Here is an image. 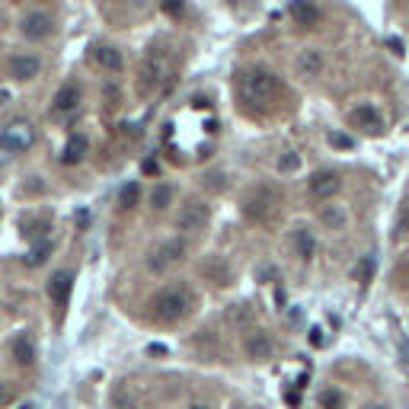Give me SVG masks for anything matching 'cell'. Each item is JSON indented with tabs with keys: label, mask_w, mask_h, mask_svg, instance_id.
Masks as SVG:
<instances>
[{
	"label": "cell",
	"mask_w": 409,
	"mask_h": 409,
	"mask_svg": "<svg viewBox=\"0 0 409 409\" xmlns=\"http://www.w3.org/2000/svg\"><path fill=\"white\" fill-rule=\"evenodd\" d=\"M192 307H195V297H192L186 288H167L151 301V313H154V320H160V323H176V320L189 317Z\"/></svg>",
	"instance_id": "cell-1"
},
{
	"label": "cell",
	"mask_w": 409,
	"mask_h": 409,
	"mask_svg": "<svg viewBox=\"0 0 409 409\" xmlns=\"http://www.w3.org/2000/svg\"><path fill=\"white\" fill-rule=\"evenodd\" d=\"M240 90L250 103H269V99L275 96V90H278V80H275L272 70L256 68V70H246V74H243Z\"/></svg>",
	"instance_id": "cell-2"
},
{
	"label": "cell",
	"mask_w": 409,
	"mask_h": 409,
	"mask_svg": "<svg viewBox=\"0 0 409 409\" xmlns=\"http://www.w3.org/2000/svg\"><path fill=\"white\" fill-rule=\"evenodd\" d=\"M167 77V52L163 48H151L141 61V74H137V90L154 93L160 87V80Z\"/></svg>",
	"instance_id": "cell-3"
},
{
	"label": "cell",
	"mask_w": 409,
	"mask_h": 409,
	"mask_svg": "<svg viewBox=\"0 0 409 409\" xmlns=\"http://www.w3.org/2000/svg\"><path fill=\"white\" fill-rule=\"evenodd\" d=\"M186 240L182 237H170V240H163V243H157L151 253H147V269L151 272H167L170 265H176L182 256H186Z\"/></svg>",
	"instance_id": "cell-4"
},
{
	"label": "cell",
	"mask_w": 409,
	"mask_h": 409,
	"mask_svg": "<svg viewBox=\"0 0 409 409\" xmlns=\"http://www.w3.org/2000/svg\"><path fill=\"white\" fill-rule=\"evenodd\" d=\"M32 144H36V128L29 121H13V125L0 131V147H7L10 154H23Z\"/></svg>",
	"instance_id": "cell-5"
},
{
	"label": "cell",
	"mask_w": 409,
	"mask_h": 409,
	"mask_svg": "<svg viewBox=\"0 0 409 409\" xmlns=\"http://www.w3.org/2000/svg\"><path fill=\"white\" fill-rule=\"evenodd\" d=\"M311 195L317 198V202H329L333 195H339L342 189V176L336 173V170H317V173L311 176Z\"/></svg>",
	"instance_id": "cell-6"
},
{
	"label": "cell",
	"mask_w": 409,
	"mask_h": 409,
	"mask_svg": "<svg viewBox=\"0 0 409 409\" xmlns=\"http://www.w3.org/2000/svg\"><path fill=\"white\" fill-rule=\"evenodd\" d=\"M208 221H211L208 204L204 202H186L179 218H176V224H179V230H204L208 228Z\"/></svg>",
	"instance_id": "cell-7"
},
{
	"label": "cell",
	"mask_w": 409,
	"mask_h": 409,
	"mask_svg": "<svg viewBox=\"0 0 409 409\" xmlns=\"http://www.w3.org/2000/svg\"><path fill=\"white\" fill-rule=\"evenodd\" d=\"M349 121L352 125H355L358 131H364V135H384V119H380V112L374 106H368V103H364V106H355L352 109V115H349Z\"/></svg>",
	"instance_id": "cell-8"
},
{
	"label": "cell",
	"mask_w": 409,
	"mask_h": 409,
	"mask_svg": "<svg viewBox=\"0 0 409 409\" xmlns=\"http://www.w3.org/2000/svg\"><path fill=\"white\" fill-rule=\"evenodd\" d=\"M20 29H23L26 38H32V42H38V38H48L54 32V23L52 16L42 13V10H32V13H26L23 20H20Z\"/></svg>",
	"instance_id": "cell-9"
},
{
	"label": "cell",
	"mask_w": 409,
	"mask_h": 409,
	"mask_svg": "<svg viewBox=\"0 0 409 409\" xmlns=\"http://www.w3.org/2000/svg\"><path fill=\"white\" fill-rule=\"evenodd\" d=\"M243 352H246V358L250 362H269L275 352L272 339H269V333H262V329H253L246 339H243Z\"/></svg>",
	"instance_id": "cell-10"
},
{
	"label": "cell",
	"mask_w": 409,
	"mask_h": 409,
	"mask_svg": "<svg viewBox=\"0 0 409 409\" xmlns=\"http://www.w3.org/2000/svg\"><path fill=\"white\" fill-rule=\"evenodd\" d=\"M42 70V61L36 58V54H13L10 58V74L16 77V80H32V77Z\"/></svg>",
	"instance_id": "cell-11"
},
{
	"label": "cell",
	"mask_w": 409,
	"mask_h": 409,
	"mask_svg": "<svg viewBox=\"0 0 409 409\" xmlns=\"http://www.w3.org/2000/svg\"><path fill=\"white\" fill-rule=\"evenodd\" d=\"M80 103H84V90H80V87L77 84H64L61 87L58 93H54V112H74L77 106H80Z\"/></svg>",
	"instance_id": "cell-12"
},
{
	"label": "cell",
	"mask_w": 409,
	"mask_h": 409,
	"mask_svg": "<svg viewBox=\"0 0 409 409\" xmlns=\"http://www.w3.org/2000/svg\"><path fill=\"white\" fill-rule=\"evenodd\" d=\"M320 224H323L326 230H345V224H349L345 204H333V202L320 204Z\"/></svg>",
	"instance_id": "cell-13"
},
{
	"label": "cell",
	"mask_w": 409,
	"mask_h": 409,
	"mask_svg": "<svg viewBox=\"0 0 409 409\" xmlns=\"http://www.w3.org/2000/svg\"><path fill=\"white\" fill-rule=\"evenodd\" d=\"M70 285H74V275L70 272H54L52 281H48V295H52V301L58 304V307H64L70 297Z\"/></svg>",
	"instance_id": "cell-14"
},
{
	"label": "cell",
	"mask_w": 409,
	"mask_h": 409,
	"mask_svg": "<svg viewBox=\"0 0 409 409\" xmlns=\"http://www.w3.org/2000/svg\"><path fill=\"white\" fill-rule=\"evenodd\" d=\"M288 13H291V20H295L297 26H317L320 23V7H317V3H307V0L291 3Z\"/></svg>",
	"instance_id": "cell-15"
},
{
	"label": "cell",
	"mask_w": 409,
	"mask_h": 409,
	"mask_svg": "<svg viewBox=\"0 0 409 409\" xmlns=\"http://www.w3.org/2000/svg\"><path fill=\"white\" fill-rule=\"evenodd\" d=\"M87 151H90V144H87L84 135H74L64 144V151H61V163H68V167H74V163H80V160L87 157Z\"/></svg>",
	"instance_id": "cell-16"
},
{
	"label": "cell",
	"mask_w": 409,
	"mask_h": 409,
	"mask_svg": "<svg viewBox=\"0 0 409 409\" xmlns=\"http://www.w3.org/2000/svg\"><path fill=\"white\" fill-rule=\"evenodd\" d=\"M269 198H272L269 189H256L250 198H246V204H243V214H246V218H262V214H269V208H272Z\"/></svg>",
	"instance_id": "cell-17"
},
{
	"label": "cell",
	"mask_w": 409,
	"mask_h": 409,
	"mask_svg": "<svg viewBox=\"0 0 409 409\" xmlns=\"http://www.w3.org/2000/svg\"><path fill=\"white\" fill-rule=\"evenodd\" d=\"M295 253L304 259V262H311V259L317 256V240H313V234L307 228L295 230Z\"/></svg>",
	"instance_id": "cell-18"
},
{
	"label": "cell",
	"mask_w": 409,
	"mask_h": 409,
	"mask_svg": "<svg viewBox=\"0 0 409 409\" xmlns=\"http://www.w3.org/2000/svg\"><path fill=\"white\" fill-rule=\"evenodd\" d=\"M93 58H96L99 68H106V70H121V68H125L121 52H119V48H112V45H99L96 52H93Z\"/></svg>",
	"instance_id": "cell-19"
},
{
	"label": "cell",
	"mask_w": 409,
	"mask_h": 409,
	"mask_svg": "<svg viewBox=\"0 0 409 409\" xmlns=\"http://www.w3.org/2000/svg\"><path fill=\"white\" fill-rule=\"evenodd\" d=\"M297 68H301L304 77H317L320 70H323V54H320L317 48H304V52L297 54Z\"/></svg>",
	"instance_id": "cell-20"
},
{
	"label": "cell",
	"mask_w": 409,
	"mask_h": 409,
	"mask_svg": "<svg viewBox=\"0 0 409 409\" xmlns=\"http://www.w3.org/2000/svg\"><path fill=\"white\" fill-rule=\"evenodd\" d=\"M13 358L23 368H29L32 362H36V349H32V342H29V336H20V339L13 342Z\"/></svg>",
	"instance_id": "cell-21"
},
{
	"label": "cell",
	"mask_w": 409,
	"mask_h": 409,
	"mask_svg": "<svg viewBox=\"0 0 409 409\" xmlns=\"http://www.w3.org/2000/svg\"><path fill=\"white\" fill-rule=\"evenodd\" d=\"M320 409H345V396L336 387H326V390H320Z\"/></svg>",
	"instance_id": "cell-22"
},
{
	"label": "cell",
	"mask_w": 409,
	"mask_h": 409,
	"mask_svg": "<svg viewBox=\"0 0 409 409\" xmlns=\"http://www.w3.org/2000/svg\"><path fill=\"white\" fill-rule=\"evenodd\" d=\"M137 202H141V186H137V182H125L119 192V204L121 208H135Z\"/></svg>",
	"instance_id": "cell-23"
},
{
	"label": "cell",
	"mask_w": 409,
	"mask_h": 409,
	"mask_svg": "<svg viewBox=\"0 0 409 409\" xmlns=\"http://www.w3.org/2000/svg\"><path fill=\"white\" fill-rule=\"evenodd\" d=\"M374 269H378V265H374V256H362L358 259V265H355V281H371V275H374Z\"/></svg>",
	"instance_id": "cell-24"
},
{
	"label": "cell",
	"mask_w": 409,
	"mask_h": 409,
	"mask_svg": "<svg viewBox=\"0 0 409 409\" xmlns=\"http://www.w3.org/2000/svg\"><path fill=\"white\" fill-rule=\"evenodd\" d=\"M170 198H173V189H170V186H157L154 195H151V204L157 208V211H163V208L170 204Z\"/></svg>",
	"instance_id": "cell-25"
},
{
	"label": "cell",
	"mask_w": 409,
	"mask_h": 409,
	"mask_svg": "<svg viewBox=\"0 0 409 409\" xmlns=\"http://www.w3.org/2000/svg\"><path fill=\"white\" fill-rule=\"evenodd\" d=\"M278 170L281 173H297V170H301V157H297V154H281Z\"/></svg>",
	"instance_id": "cell-26"
},
{
	"label": "cell",
	"mask_w": 409,
	"mask_h": 409,
	"mask_svg": "<svg viewBox=\"0 0 409 409\" xmlns=\"http://www.w3.org/2000/svg\"><path fill=\"white\" fill-rule=\"evenodd\" d=\"M52 250H54L52 243H48V240H42V243H38V246H36V250H32V256H29V265H42V262H45V259H48V253H52Z\"/></svg>",
	"instance_id": "cell-27"
},
{
	"label": "cell",
	"mask_w": 409,
	"mask_h": 409,
	"mask_svg": "<svg viewBox=\"0 0 409 409\" xmlns=\"http://www.w3.org/2000/svg\"><path fill=\"white\" fill-rule=\"evenodd\" d=\"M409 234V204H403L400 214H396V224H394V237Z\"/></svg>",
	"instance_id": "cell-28"
},
{
	"label": "cell",
	"mask_w": 409,
	"mask_h": 409,
	"mask_svg": "<svg viewBox=\"0 0 409 409\" xmlns=\"http://www.w3.org/2000/svg\"><path fill=\"white\" fill-rule=\"evenodd\" d=\"M396 349H400V362L409 368V336L406 333H396Z\"/></svg>",
	"instance_id": "cell-29"
},
{
	"label": "cell",
	"mask_w": 409,
	"mask_h": 409,
	"mask_svg": "<svg viewBox=\"0 0 409 409\" xmlns=\"http://www.w3.org/2000/svg\"><path fill=\"white\" fill-rule=\"evenodd\" d=\"M10 400H13V390H10V384H3V380H0V406H7Z\"/></svg>",
	"instance_id": "cell-30"
},
{
	"label": "cell",
	"mask_w": 409,
	"mask_h": 409,
	"mask_svg": "<svg viewBox=\"0 0 409 409\" xmlns=\"http://www.w3.org/2000/svg\"><path fill=\"white\" fill-rule=\"evenodd\" d=\"M329 141L336 147H352V137H345V135H329Z\"/></svg>",
	"instance_id": "cell-31"
},
{
	"label": "cell",
	"mask_w": 409,
	"mask_h": 409,
	"mask_svg": "<svg viewBox=\"0 0 409 409\" xmlns=\"http://www.w3.org/2000/svg\"><path fill=\"white\" fill-rule=\"evenodd\" d=\"M285 400H288L291 406H297V403H301V390H288V394H285Z\"/></svg>",
	"instance_id": "cell-32"
},
{
	"label": "cell",
	"mask_w": 409,
	"mask_h": 409,
	"mask_svg": "<svg viewBox=\"0 0 409 409\" xmlns=\"http://www.w3.org/2000/svg\"><path fill=\"white\" fill-rule=\"evenodd\" d=\"M311 342H313V345H323V333H320V329H313V333H311Z\"/></svg>",
	"instance_id": "cell-33"
},
{
	"label": "cell",
	"mask_w": 409,
	"mask_h": 409,
	"mask_svg": "<svg viewBox=\"0 0 409 409\" xmlns=\"http://www.w3.org/2000/svg\"><path fill=\"white\" fill-rule=\"evenodd\" d=\"M7 103H10V93H7V90H0V106H7Z\"/></svg>",
	"instance_id": "cell-34"
},
{
	"label": "cell",
	"mask_w": 409,
	"mask_h": 409,
	"mask_svg": "<svg viewBox=\"0 0 409 409\" xmlns=\"http://www.w3.org/2000/svg\"><path fill=\"white\" fill-rule=\"evenodd\" d=\"M364 409H390V406H387V403H368Z\"/></svg>",
	"instance_id": "cell-35"
},
{
	"label": "cell",
	"mask_w": 409,
	"mask_h": 409,
	"mask_svg": "<svg viewBox=\"0 0 409 409\" xmlns=\"http://www.w3.org/2000/svg\"><path fill=\"white\" fill-rule=\"evenodd\" d=\"M20 409H32V406H29V403H26V406H20Z\"/></svg>",
	"instance_id": "cell-36"
},
{
	"label": "cell",
	"mask_w": 409,
	"mask_h": 409,
	"mask_svg": "<svg viewBox=\"0 0 409 409\" xmlns=\"http://www.w3.org/2000/svg\"><path fill=\"white\" fill-rule=\"evenodd\" d=\"M192 409H208V406H192Z\"/></svg>",
	"instance_id": "cell-37"
},
{
	"label": "cell",
	"mask_w": 409,
	"mask_h": 409,
	"mask_svg": "<svg viewBox=\"0 0 409 409\" xmlns=\"http://www.w3.org/2000/svg\"><path fill=\"white\" fill-rule=\"evenodd\" d=\"M406 278H409V272H406Z\"/></svg>",
	"instance_id": "cell-38"
}]
</instances>
